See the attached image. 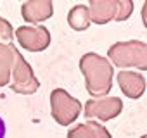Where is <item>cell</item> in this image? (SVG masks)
<instances>
[{
	"label": "cell",
	"instance_id": "1",
	"mask_svg": "<svg viewBox=\"0 0 147 138\" xmlns=\"http://www.w3.org/2000/svg\"><path fill=\"white\" fill-rule=\"evenodd\" d=\"M5 133H7V126H5V121L0 117V138H5Z\"/></svg>",
	"mask_w": 147,
	"mask_h": 138
}]
</instances>
